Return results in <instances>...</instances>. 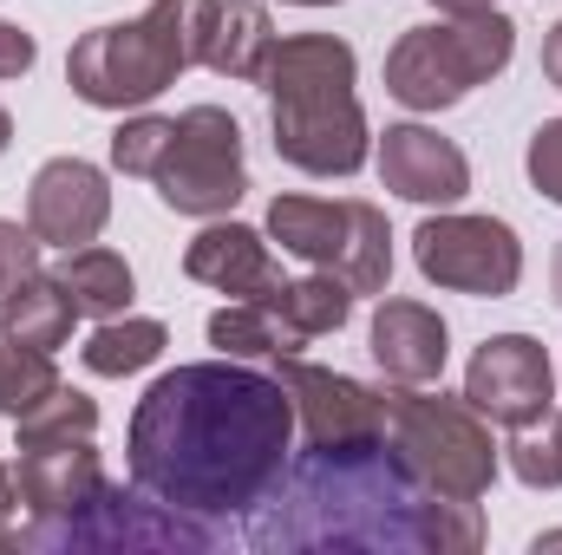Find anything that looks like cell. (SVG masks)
Segmentation results:
<instances>
[{"instance_id":"d590c367","label":"cell","mask_w":562,"mask_h":555,"mask_svg":"<svg viewBox=\"0 0 562 555\" xmlns=\"http://www.w3.org/2000/svg\"><path fill=\"white\" fill-rule=\"evenodd\" d=\"M550 287H557V301H562V249H557V262H550Z\"/></svg>"},{"instance_id":"8fae6325","label":"cell","mask_w":562,"mask_h":555,"mask_svg":"<svg viewBox=\"0 0 562 555\" xmlns=\"http://www.w3.org/2000/svg\"><path fill=\"white\" fill-rule=\"evenodd\" d=\"M276 380L294 399V431L307 444H347V438H386V399L380 386H360L334 366H307L301 353H281Z\"/></svg>"},{"instance_id":"52a82bcc","label":"cell","mask_w":562,"mask_h":555,"mask_svg":"<svg viewBox=\"0 0 562 555\" xmlns=\"http://www.w3.org/2000/svg\"><path fill=\"white\" fill-rule=\"evenodd\" d=\"M20 550H216V530H203L190 510L144 497L138 484H105L72 517H33L20 530Z\"/></svg>"},{"instance_id":"83f0119b","label":"cell","mask_w":562,"mask_h":555,"mask_svg":"<svg viewBox=\"0 0 562 555\" xmlns=\"http://www.w3.org/2000/svg\"><path fill=\"white\" fill-rule=\"evenodd\" d=\"M170 132H177V118H125L119 132H112V170H125V177H157V163H164V150H170Z\"/></svg>"},{"instance_id":"2e32d148","label":"cell","mask_w":562,"mask_h":555,"mask_svg":"<svg viewBox=\"0 0 562 555\" xmlns=\"http://www.w3.org/2000/svg\"><path fill=\"white\" fill-rule=\"evenodd\" d=\"M183 275L216 287V294H229V301H276L281 294V269L269 256V242H262V229L223 223V216L183 249Z\"/></svg>"},{"instance_id":"ba28073f","label":"cell","mask_w":562,"mask_h":555,"mask_svg":"<svg viewBox=\"0 0 562 555\" xmlns=\"http://www.w3.org/2000/svg\"><path fill=\"white\" fill-rule=\"evenodd\" d=\"M157 203L196 223H216L243 203L249 190V157H243V125L223 105H190L170 132V150L157 163Z\"/></svg>"},{"instance_id":"7c38bea8","label":"cell","mask_w":562,"mask_h":555,"mask_svg":"<svg viewBox=\"0 0 562 555\" xmlns=\"http://www.w3.org/2000/svg\"><path fill=\"white\" fill-rule=\"evenodd\" d=\"M550 393H557V366H550L543 340H530V333H497L464 366V399L491 418V424L537 418L550 406Z\"/></svg>"},{"instance_id":"30bf717a","label":"cell","mask_w":562,"mask_h":555,"mask_svg":"<svg viewBox=\"0 0 562 555\" xmlns=\"http://www.w3.org/2000/svg\"><path fill=\"white\" fill-rule=\"evenodd\" d=\"M269 132L276 157L307 177H353L373 157V132L353 92H321V99H269Z\"/></svg>"},{"instance_id":"484cf974","label":"cell","mask_w":562,"mask_h":555,"mask_svg":"<svg viewBox=\"0 0 562 555\" xmlns=\"http://www.w3.org/2000/svg\"><path fill=\"white\" fill-rule=\"evenodd\" d=\"M53 386H59V366H53V353H40V347H20V340H7V333H0V418L33 412V406H40Z\"/></svg>"},{"instance_id":"f35d334b","label":"cell","mask_w":562,"mask_h":555,"mask_svg":"<svg viewBox=\"0 0 562 555\" xmlns=\"http://www.w3.org/2000/svg\"><path fill=\"white\" fill-rule=\"evenodd\" d=\"M288 7H334V0H288Z\"/></svg>"},{"instance_id":"9c48e42d","label":"cell","mask_w":562,"mask_h":555,"mask_svg":"<svg viewBox=\"0 0 562 555\" xmlns=\"http://www.w3.org/2000/svg\"><path fill=\"white\" fill-rule=\"evenodd\" d=\"M413 262L425 281L451 287V294H477V301H504L524 281V242L510 223L497 216H425L413 229Z\"/></svg>"},{"instance_id":"ffe728a7","label":"cell","mask_w":562,"mask_h":555,"mask_svg":"<svg viewBox=\"0 0 562 555\" xmlns=\"http://www.w3.org/2000/svg\"><path fill=\"white\" fill-rule=\"evenodd\" d=\"M269 53H276V20H269V7L262 0H223L216 7V33H210V72H223V79H243V86H256L262 79V66H269Z\"/></svg>"},{"instance_id":"5b68a950","label":"cell","mask_w":562,"mask_h":555,"mask_svg":"<svg viewBox=\"0 0 562 555\" xmlns=\"http://www.w3.org/2000/svg\"><path fill=\"white\" fill-rule=\"evenodd\" d=\"M386 399V438L393 451L413 464L425 490L477 503L497 477V444H491V418L471 399H445V393H419V386H380Z\"/></svg>"},{"instance_id":"1f68e13d","label":"cell","mask_w":562,"mask_h":555,"mask_svg":"<svg viewBox=\"0 0 562 555\" xmlns=\"http://www.w3.org/2000/svg\"><path fill=\"white\" fill-rule=\"evenodd\" d=\"M543 79L562 92V20L550 26V39H543Z\"/></svg>"},{"instance_id":"e575fe53","label":"cell","mask_w":562,"mask_h":555,"mask_svg":"<svg viewBox=\"0 0 562 555\" xmlns=\"http://www.w3.org/2000/svg\"><path fill=\"white\" fill-rule=\"evenodd\" d=\"M13 144V118H7V105H0V150Z\"/></svg>"},{"instance_id":"d4e9b609","label":"cell","mask_w":562,"mask_h":555,"mask_svg":"<svg viewBox=\"0 0 562 555\" xmlns=\"http://www.w3.org/2000/svg\"><path fill=\"white\" fill-rule=\"evenodd\" d=\"M504 457H510L517 484H530V490H562V412L557 406H543L537 418L510 424Z\"/></svg>"},{"instance_id":"9a60e30c","label":"cell","mask_w":562,"mask_h":555,"mask_svg":"<svg viewBox=\"0 0 562 555\" xmlns=\"http://www.w3.org/2000/svg\"><path fill=\"white\" fill-rule=\"evenodd\" d=\"M380 183L406 203H438L451 209L464 190H471V163L451 138H438L431 125H386L380 138Z\"/></svg>"},{"instance_id":"4316f807","label":"cell","mask_w":562,"mask_h":555,"mask_svg":"<svg viewBox=\"0 0 562 555\" xmlns=\"http://www.w3.org/2000/svg\"><path fill=\"white\" fill-rule=\"evenodd\" d=\"M13 431H20V438H79V431H99V406L59 380V386H53L33 412L13 418Z\"/></svg>"},{"instance_id":"836d02e7","label":"cell","mask_w":562,"mask_h":555,"mask_svg":"<svg viewBox=\"0 0 562 555\" xmlns=\"http://www.w3.org/2000/svg\"><path fill=\"white\" fill-rule=\"evenodd\" d=\"M431 7H445V13H484V7H497V0H431Z\"/></svg>"},{"instance_id":"8992f818","label":"cell","mask_w":562,"mask_h":555,"mask_svg":"<svg viewBox=\"0 0 562 555\" xmlns=\"http://www.w3.org/2000/svg\"><path fill=\"white\" fill-rule=\"evenodd\" d=\"M269 236L288 256L340 275L353 294H386L393 281V229L386 209L367 196L327 203V196H276L269 203Z\"/></svg>"},{"instance_id":"8d00e7d4","label":"cell","mask_w":562,"mask_h":555,"mask_svg":"<svg viewBox=\"0 0 562 555\" xmlns=\"http://www.w3.org/2000/svg\"><path fill=\"white\" fill-rule=\"evenodd\" d=\"M0 550H20V530H7V523H0Z\"/></svg>"},{"instance_id":"7402d4cb","label":"cell","mask_w":562,"mask_h":555,"mask_svg":"<svg viewBox=\"0 0 562 555\" xmlns=\"http://www.w3.org/2000/svg\"><path fill=\"white\" fill-rule=\"evenodd\" d=\"M59 281H66L72 307H79V314H92V320H112V314H125V307H132V294H138L132 262H125L119 249H99V242H86V249H66Z\"/></svg>"},{"instance_id":"d6a6232c","label":"cell","mask_w":562,"mask_h":555,"mask_svg":"<svg viewBox=\"0 0 562 555\" xmlns=\"http://www.w3.org/2000/svg\"><path fill=\"white\" fill-rule=\"evenodd\" d=\"M13 503H20V484H13V471H7V464H0V523H7V517H13Z\"/></svg>"},{"instance_id":"74e56055","label":"cell","mask_w":562,"mask_h":555,"mask_svg":"<svg viewBox=\"0 0 562 555\" xmlns=\"http://www.w3.org/2000/svg\"><path fill=\"white\" fill-rule=\"evenodd\" d=\"M537 550H562V530H550V536H537Z\"/></svg>"},{"instance_id":"ac0fdd59","label":"cell","mask_w":562,"mask_h":555,"mask_svg":"<svg viewBox=\"0 0 562 555\" xmlns=\"http://www.w3.org/2000/svg\"><path fill=\"white\" fill-rule=\"evenodd\" d=\"M353 46L334 39V33H294V39H276L269 66H262V92L269 99H321V92H353Z\"/></svg>"},{"instance_id":"7a4b0ae2","label":"cell","mask_w":562,"mask_h":555,"mask_svg":"<svg viewBox=\"0 0 562 555\" xmlns=\"http://www.w3.org/2000/svg\"><path fill=\"white\" fill-rule=\"evenodd\" d=\"M249 543L269 555L380 550V555H471L484 550L477 503L438 497L413 477L393 438H347L288 451V471L249 510Z\"/></svg>"},{"instance_id":"277c9868","label":"cell","mask_w":562,"mask_h":555,"mask_svg":"<svg viewBox=\"0 0 562 555\" xmlns=\"http://www.w3.org/2000/svg\"><path fill=\"white\" fill-rule=\"evenodd\" d=\"M517 53V26L484 7V13H445L431 26H406L400 46L386 53V92L406 112H445L464 92L491 86Z\"/></svg>"},{"instance_id":"603a6c76","label":"cell","mask_w":562,"mask_h":555,"mask_svg":"<svg viewBox=\"0 0 562 555\" xmlns=\"http://www.w3.org/2000/svg\"><path fill=\"white\" fill-rule=\"evenodd\" d=\"M164 347H170L164 320H144V314H112V320H105V327L79 347V360H86V373H99V380H125V373L157 366V360H164Z\"/></svg>"},{"instance_id":"4fadbf2b","label":"cell","mask_w":562,"mask_h":555,"mask_svg":"<svg viewBox=\"0 0 562 555\" xmlns=\"http://www.w3.org/2000/svg\"><path fill=\"white\" fill-rule=\"evenodd\" d=\"M112 223V183L99 163L86 157H53L33 170V190H26V229L46 242V249H86L99 242V229Z\"/></svg>"},{"instance_id":"4dcf8cb0","label":"cell","mask_w":562,"mask_h":555,"mask_svg":"<svg viewBox=\"0 0 562 555\" xmlns=\"http://www.w3.org/2000/svg\"><path fill=\"white\" fill-rule=\"evenodd\" d=\"M33 59H40L33 33H26V26H13V20H0V79H20V72H33Z\"/></svg>"},{"instance_id":"44dd1931","label":"cell","mask_w":562,"mask_h":555,"mask_svg":"<svg viewBox=\"0 0 562 555\" xmlns=\"http://www.w3.org/2000/svg\"><path fill=\"white\" fill-rule=\"evenodd\" d=\"M353 301H360V294H353L347 281L321 269V275L281 281V294H276V301H262V307H269L281 327L307 347V340H321V333H340V327H347V314H353Z\"/></svg>"},{"instance_id":"d6986e66","label":"cell","mask_w":562,"mask_h":555,"mask_svg":"<svg viewBox=\"0 0 562 555\" xmlns=\"http://www.w3.org/2000/svg\"><path fill=\"white\" fill-rule=\"evenodd\" d=\"M72 320H79V307H72L66 281L46 275V269L20 275L13 294L0 301V333L20 340V347H40V353H59V347L72 340Z\"/></svg>"},{"instance_id":"f1b7e54d","label":"cell","mask_w":562,"mask_h":555,"mask_svg":"<svg viewBox=\"0 0 562 555\" xmlns=\"http://www.w3.org/2000/svg\"><path fill=\"white\" fill-rule=\"evenodd\" d=\"M524 163H530V183H537L550 203H562V118H543V125L530 132Z\"/></svg>"},{"instance_id":"cb8c5ba5","label":"cell","mask_w":562,"mask_h":555,"mask_svg":"<svg viewBox=\"0 0 562 555\" xmlns=\"http://www.w3.org/2000/svg\"><path fill=\"white\" fill-rule=\"evenodd\" d=\"M210 347L229 353V360H281V353H301V340L281 327L262 301H229L210 314Z\"/></svg>"},{"instance_id":"5bb4252c","label":"cell","mask_w":562,"mask_h":555,"mask_svg":"<svg viewBox=\"0 0 562 555\" xmlns=\"http://www.w3.org/2000/svg\"><path fill=\"white\" fill-rule=\"evenodd\" d=\"M13 484H20V503H26L33 517H72V510H86L112 477H105V464H99L92 431H79V438H20Z\"/></svg>"},{"instance_id":"3957f363","label":"cell","mask_w":562,"mask_h":555,"mask_svg":"<svg viewBox=\"0 0 562 555\" xmlns=\"http://www.w3.org/2000/svg\"><path fill=\"white\" fill-rule=\"evenodd\" d=\"M216 7L223 0H150L138 20L92 26L66 53V86L92 112H132V105L164 99L190 66L210 59Z\"/></svg>"},{"instance_id":"e0dca14e","label":"cell","mask_w":562,"mask_h":555,"mask_svg":"<svg viewBox=\"0 0 562 555\" xmlns=\"http://www.w3.org/2000/svg\"><path fill=\"white\" fill-rule=\"evenodd\" d=\"M367 340H373V366L393 386H431L451 360V333L425 301H380Z\"/></svg>"},{"instance_id":"f546056e","label":"cell","mask_w":562,"mask_h":555,"mask_svg":"<svg viewBox=\"0 0 562 555\" xmlns=\"http://www.w3.org/2000/svg\"><path fill=\"white\" fill-rule=\"evenodd\" d=\"M40 249H46V242H40L33 229H20V223H7V216H0V301L13 294V281H20V275H33V269H40Z\"/></svg>"},{"instance_id":"6da1fadb","label":"cell","mask_w":562,"mask_h":555,"mask_svg":"<svg viewBox=\"0 0 562 555\" xmlns=\"http://www.w3.org/2000/svg\"><path fill=\"white\" fill-rule=\"evenodd\" d=\"M294 451V399L249 360H196L144 386L125 464L144 497L190 517H249Z\"/></svg>"}]
</instances>
